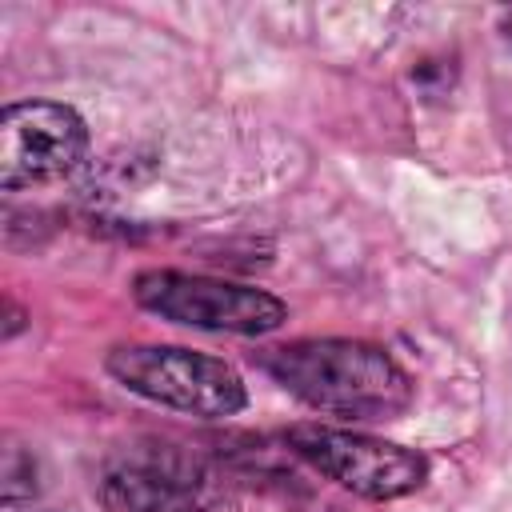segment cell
I'll use <instances>...</instances> for the list:
<instances>
[{
  "label": "cell",
  "instance_id": "obj_4",
  "mask_svg": "<svg viewBox=\"0 0 512 512\" xmlns=\"http://www.w3.org/2000/svg\"><path fill=\"white\" fill-rule=\"evenodd\" d=\"M288 440L300 460H308L316 472L368 500H400L428 480V460L416 448L392 440L324 424H296Z\"/></svg>",
  "mask_w": 512,
  "mask_h": 512
},
{
  "label": "cell",
  "instance_id": "obj_5",
  "mask_svg": "<svg viewBox=\"0 0 512 512\" xmlns=\"http://www.w3.org/2000/svg\"><path fill=\"white\" fill-rule=\"evenodd\" d=\"M88 128L68 104L24 100L0 116V184L8 192L32 188L72 172L84 160Z\"/></svg>",
  "mask_w": 512,
  "mask_h": 512
},
{
  "label": "cell",
  "instance_id": "obj_2",
  "mask_svg": "<svg viewBox=\"0 0 512 512\" xmlns=\"http://www.w3.org/2000/svg\"><path fill=\"white\" fill-rule=\"evenodd\" d=\"M104 368L120 388L188 416L220 420L248 404L240 372L208 352L176 344H124L108 352Z\"/></svg>",
  "mask_w": 512,
  "mask_h": 512
},
{
  "label": "cell",
  "instance_id": "obj_1",
  "mask_svg": "<svg viewBox=\"0 0 512 512\" xmlns=\"http://www.w3.org/2000/svg\"><path fill=\"white\" fill-rule=\"evenodd\" d=\"M264 372L316 412L396 420L412 404L408 372L368 340H292L264 352Z\"/></svg>",
  "mask_w": 512,
  "mask_h": 512
},
{
  "label": "cell",
  "instance_id": "obj_3",
  "mask_svg": "<svg viewBox=\"0 0 512 512\" xmlns=\"http://www.w3.org/2000/svg\"><path fill=\"white\" fill-rule=\"evenodd\" d=\"M132 296L140 308L156 312L160 320H176L204 332H236V336H260L288 320L284 300H276L264 288L228 284L212 276H188L172 268L140 272L132 284Z\"/></svg>",
  "mask_w": 512,
  "mask_h": 512
},
{
  "label": "cell",
  "instance_id": "obj_6",
  "mask_svg": "<svg viewBox=\"0 0 512 512\" xmlns=\"http://www.w3.org/2000/svg\"><path fill=\"white\" fill-rule=\"evenodd\" d=\"M108 496L128 512H200L208 472L196 456L168 444L128 448L108 468Z\"/></svg>",
  "mask_w": 512,
  "mask_h": 512
},
{
  "label": "cell",
  "instance_id": "obj_7",
  "mask_svg": "<svg viewBox=\"0 0 512 512\" xmlns=\"http://www.w3.org/2000/svg\"><path fill=\"white\" fill-rule=\"evenodd\" d=\"M500 28H504V40L512 44V8H504V12H500Z\"/></svg>",
  "mask_w": 512,
  "mask_h": 512
}]
</instances>
